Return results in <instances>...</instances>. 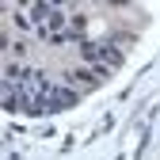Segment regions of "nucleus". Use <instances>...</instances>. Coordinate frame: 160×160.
I'll list each match as a JSON object with an SVG mask.
<instances>
[{"label": "nucleus", "mask_w": 160, "mask_h": 160, "mask_svg": "<svg viewBox=\"0 0 160 160\" xmlns=\"http://www.w3.org/2000/svg\"><path fill=\"white\" fill-rule=\"evenodd\" d=\"M69 27H72L76 38H84V31H88V15H84V12H72V15H69ZM84 42H88V38H84Z\"/></svg>", "instance_id": "1"}, {"label": "nucleus", "mask_w": 160, "mask_h": 160, "mask_svg": "<svg viewBox=\"0 0 160 160\" xmlns=\"http://www.w3.org/2000/svg\"><path fill=\"white\" fill-rule=\"evenodd\" d=\"M65 84H84V88H92L95 80H92V72H80V69H72V72H65Z\"/></svg>", "instance_id": "2"}, {"label": "nucleus", "mask_w": 160, "mask_h": 160, "mask_svg": "<svg viewBox=\"0 0 160 160\" xmlns=\"http://www.w3.org/2000/svg\"><path fill=\"white\" fill-rule=\"evenodd\" d=\"M31 23H34V19H31V12H27V8H19V12L12 15V27H19V31H31Z\"/></svg>", "instance_id": "3"}, {"label": "nucleus", "mask_w": 160, "mask_h": 160, "mask_svg": "<svg viewBox=\"0 0 160 160\" xmlns=\"http://www.w3.org/2000/svg\"><path fill=\"white\" fill-rule=\"evenodd\" d=\"M8 53L12 57H27V42H8Z\"/></svg>", "instance_id": "4"}, {"label": "nucleus", "mask_w": 160, "mask_h": 160, "mask_svg": "<svg viewBox=\"0 0 160 160\" xmlns=\"http://www.w3.org/2000/svg\"><path fill=\"white\" fill-rule=\"evenodd\" d=\"M95 76H99V80H111V69H107L103 61H99V65H95Z\"/></svg>", "instance_id": "5"}]
</instances>
